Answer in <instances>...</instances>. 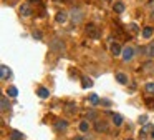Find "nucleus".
I'll return each instance as SVG.
<instances>
[{
  "label": "nucleus",
  "mask_w": 154,
  "mask_h": 140,
  "mask_svg": "<svg viewBox=\"0 0 154 140\" xmlns=\"http://www.w3.org/2000/svg\"><path fill=\"white\" fill-rule=\"evenodd\" d=\"M126 140H131V139H126Z\"/></svg>",
  "instance_id": "obj_33"
},
{
  "label": "nucleus",
  "mask_w": 154,
  "mask_h": 140,
  "mask_svg": "<svg viewBox=\"0 0 154 140\" xmlns=\"http://www.w3.org/2000/svg\"><path fill=\"white\" fill-rule=\"evenodd\" d=\"M90 102H91V103H98V102H101V100H100V97H98V95H95V93H93L91 97H90Z\"/></svg>",
  "instance_id": "obj_25"
},
{
  "label": "nucleus",
  "mask_w": 154,
  "mask_h": 140,
  "mask_svg": "<svg viewBox=\"0 0 154 140\" xmlns=\"http://www.w3.org/2000/svg\"><path fill=\"white\" fill-rule=\"evenodd\" d=\"M95 128H96L98 132H108V123L103 122V120H96Z\"/></svg>",
  "instance_id": "obj_8"
},
{
  "label": "nucleus",
  "mask_w": 154,
  "mask_h": 140,
  "mask_svg": "<svg viewBox=\"0 0 154 140\" xmlns=\"http://www.w3.org/2000/svg\"><path fill=\"white\" fill-rule=\"evenodd\" d=\"M75 140H83V139H81V137H76V139Z\"/></svg>",
  "instance_id": "obj_31"
},
{
  "label": "nucleus",
  "mask_w": 154,
  "mask_h": 140,
  "mask_svg": "<svg viewBox=\"0 0 154 140\" xmlns=\"http://www.w3.org/2000/svg\"><path fill=\"white\" fill-rule=\"evenodd\" d=\"M81 87H83V89H90V87H93L91 78H86V77H85V78H83V82H81Z\"/></svg>",
  "instance_id": "obj_20"
},
{
  "label": "nucleus",
  "mask_w": 154,
  "mask_h": 140,
  "mask_svg": "<svg viewBox=\"0 0 154 140\" xmlns=\"http://www.w3.org/2000/svg\"><path fill=\"white\" fill-rule=\"evenodd\" d=\"M80 130H81V132H88V130H90V123L83 120V122L80 123Z\"/></svg>",
  "instance_id": "obj_23"
},
{
  "label": "nucleus",
  "mask_w": 154,
  "mask_h": 140,
  "mask_svg": "<svg viewBox=\"0 0 154 140\" xmlns=\"http://www.w3.org/2000/svg\"><path fill=\"white\" fill-rule=\"evenodd\" d=\"M7 93H9V97H13V98H15V97L18 95V89H17V87H9Z\"/></svg>",
  "instance_id": "obj_19"
},
{
  "label": "nucleus",
  "mask_w": 154,
  "mask_h": 140,
  "mask_svg": "<svg viewBox=\"0 0 154 140\" xmlns=\"http://www.w3.org/2000/svg\"><path fill=\"white\" fill-rule=\"evenodd\" d=\"M10 137H12V140H22L23 133H20L18 130H13V132H12V135H10Z\"/></svg>",
  "instance_id": "obj_22"
},
{
  "label": "nucleus",
  "mask_w": 154,
  "mask_h": 140,
  "mask_svg": "<svg viewBox=\"0 0 154 140\" xmlns=\"http://www.w3.org/2000/svg\"><path fill=\"white\" fill-rule=\"evenodd\" d=\"M9 107H10V103H9V98H7V95H2V97H0V108L5 112Z\"/></svg>",
  "instance_id": "obj_10"
},
{
  "label": "nucleus",
  "mask_w": 154,
  "mask_h": 140,
  "mask_svg": "<svg viewBox=\"0 0 154 140\" xmlns=\"http://www.w3.org/2000/svg\"><path fill=\"white\" fill-rule=\"evenodd\" d=\"M37 93H38V97L40 98H48L50 97V90L46 89V87H40V89L37 90Z\"/></svg>",
  "instance_id": "obj_9"
},
{
  "label": "nucleus",
  "mask_w": 154,
  "mask_h": 140,
  "mask_svg": "<svg viewBox=\"0 0 154 140\" xmlns=\"http://www.w3.org/2000/svg\"><path fill=\"white\" fill-rule=\"evenodd\" d=\"M30 2H35V4H40V0H30Z\"/></svg>",
  "instance_id": "obj_30"
},
{
  "label": "nucleus",
  "mask_w": 154,
  "mask_h": 140,
  "mask_svg": "<svg viewBox=\"0 0 154 140\" xmlns=\"http://www.w3.org/2000/svg\"><path fill=\"white\" fill-rule=\"evenodd\" d=\"M32 35H33L35 40H42V32H38V30H35V32H33Z\"/></svg>",
  "instance_id": "obj_26"
},
{
  "label": "nucleus",
  "mask_w": 154,
  "mask_h": 140,
  "mask_svg": "<svg viewBox=\"0 0 154 140\" xmlns=\"http://www.w3.org/2000/svg\"><path fill=\"white\" fill-rule=\"evenodd\" d=\"M83 12H81V10L80 9H73L71 10V18H73V23H80V22L83 20Z\"/></svg>",
  "instance_id": "obj_4"
},
{
  "label": "nucleus",
  "mask_w": 154,
  "mask_h": 140,
  "mask_svg": "<svg viewBox=\"0 0 154 140\" xmlns=\"http://www.w3.org/2000/svg\"><path fill=\"white\" fill-rule=\"evenodd\" d=\"M114 78H116L118 82H119V84H128V75H126V73H123V72H118L116 75H114Z\"/></svg>",
  "instance_id": "obj_11"
},
{
  "label": "nucleus",
  "mask_w": 154,
  "mask_h": 140,
  "mask_svg": "<svg viewBox=\"0 0 154 140\" xmlns=\"http://www.w3.org/2000/svg\"><path fill=\"white\" fill-rule=\"evenodd\" d=\"M113 123H114L116 127H119L121 123H123V117H121L119 114H113Z\"/></svg>",
  "instance_id": "obj_17"
},
{
  "label": "nucleus",
  "mask_w": 154,
  "mask_h": 140,
  "mask_svg": "<svg viewBox=\"0 0 154 140\" xmlns=\"http://www.w3.org/2000/svg\"><path fill=\"white\" fill-rule=\"evenodd\" d=\"M65 112H67L68 115H75L76 114V105H75V103H67V107H65Z\"/></svg>",
  "instance_id": "obj_15"
},
{
  "label": "nucleus",
  "mask_w": 154,
  "mask_h": 140,
  "mask_svg": "<svg viewBox=\"0 0 154 140\" xmlns=\"http://www.w3.org/2000/svg\"><path fill=\"white\" fill-rule=\"evenodd\" d=\"M121 57H123L124 62H129V60L134 57V48L133 47H124V48H123V55Z\"/></svg>",
  "instance_id": "obj_3"
},
{
  "label": "nucleus",
  "mask_w": 154,
  "mask_h": 140,
  "mask_svg": "<svg viewBox=\"0 0 154 140\" xmlns=\"http://www.w3.org/2000/svg\"><path fill=\"white\" fill-rule=\"evenodd\" d=\"M147 130H153V125H149V123H147V125H146V127H144V128H142V130H141V133H146V132H147Z\"/></svg>",
  "instance_id": "obj_27"
},
{
  "label": "nucleus",
  "mask_w": 154,
  "mask_h": 140,
  "mask_svg": "<svg viewBox=\"0 0 154 140\" xmlns=\"http://www.w3.org/2000/svg\"><path fill=\"white\" fill-rule=\"evenodd\" d=\"M50 48L53 52H56V54H65V50H67V48H65V43H63L60 38H53V40H51Z\"/></svg>",
  "instance_id": "obj_1"
},
{
  "label": "nucleus",
  "mask_w": 154,
  "mask_h": 140,
  "mask_svg": "<svg viewBox=\"0 0 154 140\" xmlns=\"http://www.w3.org/2000/svg\"><path fill=\"white\" fill-rule=\"evenodd\" d=\"M144 90L147 93H151V95H154V82H149V84H146Z\"/></svg>",
  "instance_id": "obj_21"
},
{
  "label": "nucleus",
  "mask_w": 154,
  "mask_h": 140,
  "mask_svg": "<svg viewBox=\"0 0 154 140\" xmlns=\"http://www.w3.org/2000/svg\"><path fill=\"white\" fill-rule=\"evenodd\" d=\"M67 17H68L67 12H58L55 18H56V22H58V23H65V22H67Z\"/></svg>",
  "instance_id": "obj_14"
},
{
  "label": "nucleus",
  "mask_w": 154,
  "mask_h": 140,
  "mask_svg": "<svg viewBox=\"0 0 154 140\" xmlns=\"http://www.w3.org/2000/svg\"><path fill=\"white\" fill-rule=\"evenodd\" d=\"M113 9H114L116 13H123L124 12V4H123V2H116V4L113 5Z\"/></svg>",
  "instance_id": "obj_16"
},
{
  "label": "nucleus",
  "mask_w": 154,
  "mask_h": 140,
  "mask_svg": "<svg viewBox=\"0 0 154 140\" xmlns=\"http://www.w3.org/2000/svg\"><path fill=\"white\" fill-rule=\"evenodd\" d=\"M85 32H86V35H88L90 38H93V40L100 38V29H98L95 23H88L86 29H85Z\"/></svg>",
  "instance_id": "obj_2"
},
{
  "label": "nucleus",
  "mask_w": 154,
  "mask_h": 140,
  "mask_svg": "<svg viewBox=\"0 0 154 140\" xmlns=\"http://www.w3.org/2000/svg\"><path fill=\"white\" fill-rule=\"evenodd\" d=\"M10 77H12V70H10L7 65H2V67H0V78H2V80H9Z\"/></svg>",
  "instance_id": "obj_5"
},
{
  "label": "nucleus",
  "mask_w": 154,
  "mask_h": 140,
  "mask_svg": "<svg viewBox=\"0 0 154 140\" xmlns=\"http://www.w3.org/2000/svg\"><path fill=\"white\" fill-rule=\"evenodd\" d=\"M137 122H139V123H146V122H147V117H146V115H141Z\"/></svg>",
  "instance_id": "obj_28"
},
{
  "label": "nucleus",
  "mask_w": 154,
  "mask_h": 140,
  "mask_svg": "<svg viewBox=\"0 0 154 140\" xmlns=\"http://www.w3.org/2000/svg\"><path fill=\"white\" fill-rule=\"evenodd\" d=\"M88 117H90V119H95V117H96V112H95V110L88 112Z\"/></svg>",
  "instance_id": "obj_29"
},
{
  "label": "nucleus",
  "mask_w": 154,
  "mask_h": 140,
  "mask_svg": "<svg viewBox=\"0 0 154 140\" xmlns=\"http://www.w3.org/2000/svg\"><path fill=\"white\" fill-rule=\"evenodd\" d=\"M129 32H131V34H137V32H139L136 23H129Z\"/></svg>",
  "instance_id": "obj_24"
},
{
  "label": "nucleus",
  "mask_w": 154,
  "mask_h": 140,
  "mask_svg": "<svg viewBox=\"0 0 154 140\" xmlns=\"http://www.w3.org/2000/svg\"><path fill=\"white\" fill-rule=\"evenodd\" d=\"M153 137H154V130H153Z\"/></svg>",
  "instance_id": "obj_32"
},
{
  "label": "nucleus",
  "mask_w": 154,
  "mask_h": 140,
  "mask_svg": "<svg viewBox=\"0 0 154 140\" xmlns=\"http://www.w3.org/2000/svg\"><path fill=\"white\" fill-rule=\"evenodd\" d=\"M151 35H153V27H144V29H142V37L151 38Z\"/></svg>",
  "instance_id": "obj_18"
},
{
  "label": "nucleus",
  "mask_w": 154,
  "mask_h": 140,
  "mask_svg": "<svg viewBox=\"0 0 154 140\" xmlns=\"http://www.w3.org/2000/svg\"><path fill=\"white\" fill-rule=\"evenodd\" d=\"M111 54H113L114 57L123 55V48H121L119 43H111Z\"/></svg>",
  "instance_id": "obj_7"
},
{
  "label": "nucleus",
  "mask_w": 154,
  "mask_h": 140,
  "mask_svg": "<svg viewBox=\"0 0 154 140\" xmlns=\"http://www.w3.org/2000/svg\"><path fill=\"white\" fill-rule=\"evenodd\" d=\"M67 127H68L67 120H56V122H55V128H56V130H65Z\"/></svg>",
  "instance_id": "obj_12"
},
{
  "label": "nucleus",
  "mask_w": 154,
  "mask_h": 140,
  "mask_svg": "<svg viewBox=\"0 0 154 140\" xmlns=\"http://www.w3.org/2000/svg\"><path fill=\"white\" fill-rule=\"evenodd\" d=\"M20 13L23 15V17H30L32 15V7H30V4H22L20 5Z\"/></svg>",
  "instance_id": "obj_6"
},
{
  "label": "nucleus",
  "mask_w": 154,
  "mask_h": 140,
  "mask_svg": "<svg viewBox=\"0 0 154 140\" xmlns=\"http://www.w3.org/2000/svg\"><path fill=\"white\" fill-rule=\"evenodd\" d=\"M142 52H144L147 57L154 59V45H153V43H151V45H147V47H144V48H142Z\"/></svg>",
  "instance_id": "obj_13"
}]
</instances>
